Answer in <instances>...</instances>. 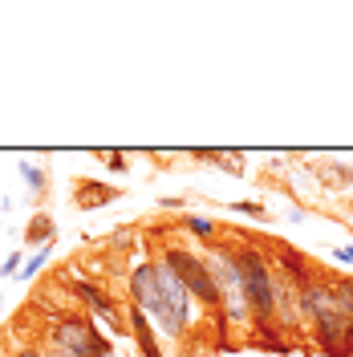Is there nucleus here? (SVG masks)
I'll return each instance as SVG.
<instances>
[{"instance_id": "7ed1b4c3", "label": "nucleus", "mask_w": 353, "mask_h": 357, "mask_svg": "<svg viewBox=\"0 0 353 357\" xmlns=\"http://www.w3.org/2000/svg\"><path fill=\"white\" fill-rule=\"evenodd\" d=\"M45 349H57L66 357H114L110 337L98 329L89 312H53L41 325Z\"/></svg>"}, {"instance_id": "1a4fd4ad", "label": "nucleus", "mask_w": 353, "mask_h": 357, "mask_svg": "<svg viewBox=\"0 0 353 357\" xmlns=\"http://www.w3.org/2000/svg\"><path fill=\"white\" fill-rule=\"evenodd\" d=\"M191 158H195V162H207V167H220L227 175H243V171H248V155H243V151H203V146H195Z\"/></svg>"}, {"instance_id": "ddd939ff", "label": "nucleus", "mask_w": 353, "mask_h": 357, "mask_svg": "<svg viewBox=\"0 0 353 357\" xmlns=\"http://www.w3.org/2000/svg\"><path fill=\"white\" fill-rule=\"evenodd\" d=\"M17 171H21V178L29 183L33 199H45V195H49V175H45V167H37V162L21 158V162H17Z\"/></svg>"}, {"instance_id": "39448f33", "label": "nucleus", "mask_w": 353, "mask_h": 357, "mask_svg": "<svg viewBox=\"0 0 353 357\" xmlns=\"http://www.w3.org/2000/svg\"><path fill=\"white\" fill-rule=\"evenodd\" d=\"M69 292L86 305L93 321H106V329H110L114 337H126V333H130V325H126L122 309L114 305V296L102 289V284H93V280H73V284H69Z\"/></svg>"}, {"instance_id": "9b49d317", "label": "nucleus", "mask_w": 353, "mask_h": 357, "mask_svg": "<svg viewBox=\"0 0 353 357\" xmlns=\"http://www.w3.org/2000/svg\"><path fill=\"white\" fill-rule=\"evenodd\" d=\"M57 240V223H53V215L49 211H33L29 215V223H24V244L29 248H45Z\"/></svg>"}, {"instance_id": "aec40b11", "label": "nucleus", "mask_w": 353, "mask_h": 357, "mask_svg": "<svg viewBox=\"0 0 353 357\" xmlns=\"http://www.w3.org/2000/svg\"><path fill=\"white\" fill-rule=\"evenodd\" d=\"M333 256H337L341 264H353V244H341V248H333Z\"/></svg>"}, {"instance_id": "dca6fc26", "label": "nucleus", "mask_w": 353, "mask_h": 357, "mask_svg": "<svg viewBox=\"0 0 353 357\" xmlns=\"http://www.w3.org/2000/svg\"><path fill=\"white\" fill-rule=\"evenodd\" d=\"M93 158H102V162L110 167L114 175H126V167H130V158H126V151H93Z\"/></svg>"}, {"instance_id": "6e6552de", "label": "nucleus", "mask_w": 353, "mask_h": 357, "mask_svg": "<svg viewBox=\"0 0 353 357\" xmlns=\"http://www.w3.org/2000/svg\"><path fill=\"white\" fill-rule=\"evenodd\" d=\"M313 178H321L325 191H350L353 187V167L341 158H321V162H305Z\"/></svg>"}, {"instance_id": "423d86ee", "label": "nucleus", "mask_w": 353, "mask_h": 357, "mask_svg": "<svg viewBox=\"0 0 353 357\" xmlns=\"http://www.w3.org/2000/svg\"><path fill=\"white\" fill-rule=\"evenodd\" d=\"M264 248L272 252V268H276V272H285L296 289L313 284V280L325 272V268L317 264V260H309L301 248H288V244H280V240H264Z\"/></svg>"}, {"instance_id": "2eb2a0df", "label": "nucleus", "mask_w": 353, "mask_h": 357, "mask_svg": "<svg viewBox=\"0 0 353 357\" xmlns=\"http://www.w3.org/2000/svg\"><path fill=\"white\" fill-rule=\"evenodd\" d=\"M232 211H236V215H248V220L268 223V207H264V203H256V199H236V203H232Z\"/></svg>"}, {"instance_id": "a211bd4d", "label": "nucleus", "mask_w": 353, "mask_h": 357, "mask_svg": "<svg viewBox=\"0 0 353 357\" xmlns=\"http://www.w3.org/2000/svg\"><path fill=\"white\" fill-rule=\"evenodd\" d=\"M106 244H110L114 252H122V248H130V244H134V231H130V227H118V231H114Z\"/></svg>"}, {"instance_id": "4468645a", "label": "nucleus", "mask_w": 353, "mask_h": 357, "mask_svg": "<svg viewBox=\"0 0 353 357\" xmlns=\"http://www.w3.org/2000/svg\"><path fill=\"white\" fill-rule=\"evenodd\" d=\"M49 256H53V244L37 248V252H33V256H29V260L21 264V272H17V280H24V284H29V280H33V276H37V272H41V268L49 264Z\"/></svg>"}, {"instance_id": "9d476101", "label": "nucleus", "mask_w": 353, "mask_h": 357, "mask_svg": "<svg viewBox=\"0 0 353 357\" xmlns=\"http://www.w3.org/2000/svg\"><path fill=\"white\" fill-rule=\"evenodd\" d=\"M325 292H329L333 309L345 312V317H353V276H345V272H329V268H325Z\"/></svg>"}, {"instance_id": "412c9836", "label": "nucleus", "mask_w": 353, "mask_h": 357, "mask_svg": "<svg viewBox=\"0 0 353 357\" xmlns=\"http://www.w3.org/2000/svg\"><path fill=\"white\" fill-rule=\"evenodd\" d=\"M341 357H353V317H350V329H345V349H341Z\"/></svg>"}, {"instance_id": "6ab92c4d", "label": "nucleus", "mask_w": 353, "mask_h": 357, "mask_svg": "<svg viewBox=\"0 0 353 357\" xmlns=\"http://www.w3.org/2000/svg\"><path fill=\"white\" fill-rule=\"evenodd\" d=\"M13 357H45V345H33V341H29V345H17Z\"/></svg>"}, {"instance_id": "f257e3e1", "label": "nucleus", "mask_w": 353, "mask_h": 357, "mask_svg": "<svg viewBox=\"0 0 353 357\" xmlns=\"http://www.w3.org/2000/svg\"><path fill=\"white\" fill-rule=\"evenodd\" d=\"M126 296H130L134 309L147 312V321L155 325L158 337H167V341H183L187 337L195 301H191L183 280L163 260H138L126 272Z\"/></svg>"}, {"instance_id": "f3484780", "label": "nucleus", "mask_w": 353, "mask_h": 357, "mask_svg": "<svg viewBox=\"0 0 353 357\" xmlns=\"http://www.w3.org/2000/svg\"><path fill=\"white\" fill-rule=\"evenodd\" d=\"M21 264H24V252H8V256H4V264H0V276H17Z\"/></svg>"}, {"instance_id": "f8f14e48", "label": "nucleus", "mask_w": 353, "mask_h": 357, "mask_svg": "<svg viewBox=\"0 0 353 357\" xmlns=\"http://www.w3.org/2000/svg\"><path fill=\"white\" fill-rule=\"evenodd\" d=\"M179 227H183L187 236H195V240H203L207 248H211L216 240H220V223L211 220V215H199V211H187V215L179 220Z\"/></svg>"}, {"instance_id": "4be33fe9", "label": "nucleus", "mask_w": 353, "mask_h": 357, "mask_svg": "<svg viewBox=\"0 0 353 357\" xmlns=\"http://www.w3.org/2000/svg\"><path fill=\"white\" fill-rule=\"evenodd\" d=\"M45 357H66V354H57V349H45Z\"/></svg>"}, {"instance_id": "0eeeda50", "label": "nucleus", "mask_w": 353, "mask_h": 357, "mask_svg": "<svg viewBox=\"0 0 353 357\" xmlns=\"http://www.w3.org/2000/svg\"><path fill=\"white\" fill-rule=\"evenodd\" d=\"M122 199V191L114 183H102V178H73V207L77 211H98V207H110V203Z\"/></svg>"}, {"instance_id": "5701e85b", "label": "nucleus", "mask_w": 353, "mask_h": 357, "mask_svg": "<svg viewBox=\"0 0 353 357\" xmlns=\"http://www.w3.org/2000/svg\"><path fill=\"white\" fill-rule=\"evenodd\" d=\"M114 357H122V354H114Z\"/></svg>"}, {"instance_id": "20e7f679", "label": "nucleus", "mask_w": 353, "mask_h": 357, "mask_svg": "<svg viewBox=\"0 0 353 357\" xmlns=\"http://www.w3.org/2000/svg\"><path fill=\"white\" fill-rule=\"evenodd\" d=\"M163 264L183 280V289L191 292V301H195L199 309L216 312L223 321V296L216 289V276H211V268L203 260V252H191L187 244H167L163 248Z\"/></svg>"}, {"instance_id": "f03ea898", "label": "nucleus", "mask_w": 353, "mask_h": 357, "mask_svg": "<svg viewBox=\"0 0 353 357\" xmlns=\"http://www.w3.org/2000/svg\"><path fill=\"white\" fill-rule=\"evenodd\" d=\"M232 256H236V268H240V280H243V296H248V309H252V329L264 333L260 345L285 349L288 337L276 325V268H272V256H268L264 240L236 236L232 240Z\"/></svg>"}]
</instances>
